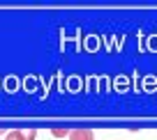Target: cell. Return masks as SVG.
I'll list each match as a JSON object with an SVG mask.
<instances>
[{"label":"cell","mask_w":157,"mask_h":140,"mask_svg":"<svg viewBox=\"0 0 157 140\" xmlns=\"http://www.w3.org/2000/svg\"><path fill=\"white\" fill-rule=\"evenodd\" d=\"M35 138H37V131H28V133L25 131H10L5 140H35Z\"/></svg>","instance_id":"6da1fadb"},{"label":"cell","mask_w":157,"mask_h":140,"mask_svg":"<svg viewBox=\"0 0 157 140\" xmlns=\"http://www.w3.org/2000/svg\"><path fill=\"white\" fill-rule=\"evenodd\" d=\"M69 140H95V133L88 129H76V131H69Z\"/></svg>","instance_id":"7a4b0ae2"},{"label":"cell","mask_w":157,"mask_h":140,"mask_svg":"<svg viewBox=\"0 0 157 140\" xmlns=\"http://www.w3.org/2000/svg\"><path fill=\"white\" fill-rule=\"evenodd\" d=\"M51 133H53V138H65V135H69V131L67 129H58V126H56V129H51Z\"/></svg>","instance_id":"3957f363"}]
</instances>
